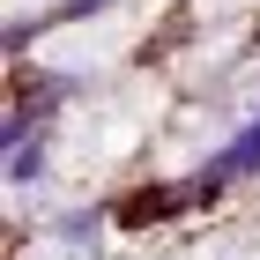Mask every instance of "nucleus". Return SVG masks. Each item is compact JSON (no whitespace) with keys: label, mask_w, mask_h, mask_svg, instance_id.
I'll return each instance as SVG.
<instances>
[{"label":"nucleus","mask_w":260,"mask_h":260,"mask_svg":"<svg viewBox=\"0 0 260 260\" xmlns=\"http://www.w3.org/2000/svg\"><path fill=\"white\" fill-rule=\"evenodd\" d=\"M245 171H260V119L245 126V134L223 149V164H216V179H245Z\"/></svg>","instance_id":"f257e3e1"}]
</instances>
